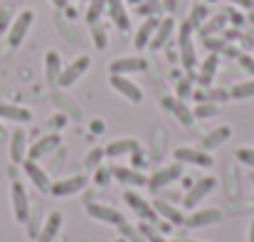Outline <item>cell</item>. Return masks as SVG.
<instances>
[{
	"instance_id": "cell-25",
	"label": "cell",
	"mask_w": 254,
	"mask_h": 242,
	"mask_svg": "<svg viewBox=\"0 0 254 242\" xmlns=\"http://www.w3.org/2000/svg\"><path fill=\"white\" fill-rule=\"evenodd\" d=\"M114 173V178L121 183V185H133V188H143L146 183H148V175L146 173H141V170H136V168H126V165H119V168H114L111 170Z\"/></svg>"
},
{
	"instance_id": "cell-1",
	"label": "cell",
	"mask_w": 254,
	"mask_h": 242,
	"mask_svg": "<svg viewBox=\"0 0 254 242\" xmlns=\"http://www.w3.org/2000/svg\"><path fill=\"white\" fill-rule=\"evenodd\" d=\"M178 47H180V65L188 75H192V70L197 67V50L192 42V27L188 22L178 25Z\"/></svg>"
},
{
	"instance_id": "cell-31",
	"label": "cell",
	"mask_w": 254,
	"mask_h": 242,
	"mask_svg": "<svg viewBox=\"0 0 254 242\" xmlns=\"http://www.w3.org/2000/svg\"><path fill=\"white\" fill-rule=\"evenodd\" d=\"M106 12V0H89L86 7V25H96L101 20V15Z\"/></svg>"
},
{
	"instance_id": "cell-54",
	"label": "cell",
	"mask_w": 254,
	"mask_h": 242,
	"mask_svg": "<svg viewBox=\"0 0 254 242\" xmlns=\"http://www.w3.org/2000/svg\"><path fill=\"white\" fill-rule=\"evenodd\" d=\"M252 200H254V195H252Z\"/></svg>"
},
{
	"instance_id": "cell-47",
	"label": "cell",
	"mask_w": 254,
	"mask_h": 242,
	"mask_svg": "<svg viewBox=\"0 0 254 242\" xmlns=\"http://www.w3.org/2000/svg\"><path fill=\"white\" fill-rule=\"evenodd\" d=\"M50 2H52V5L57 7V10H64V7L69 5V0H50Z\"/></svg>"
},
{
	"instance_id": "cell-19",
	"label": "cell",
	"mask_w": 254,
	"mask_h": 242,
	"mask_svg": "<svg viewBox=\"0 0 254 242\" xmlns=\"http://www.w3.org/2000/svg\"><path fill=\"white\" fill-rule=\"evenodd\" d=\"M84 210L89 218H94V220H99V223H104V225H119V223H124V215H121L116 208L104 205V203H86Z\"/></svg>"
},
{
	"instance_id": "cell-23",
	"label": "cell",
	"mask_w": 254,
	"mask_h": 242,
	"mask_svg": "<svg viewBox=\"0 0 254 242\" xmlns=\"http://www.w3.org/2000/svg\"><path fill=\"white\" fill-rule=\"evenodd\" d=\"M62 70H64L62 55H60L57 50H47V55H45V81H47L50 86H57Z\"/></svg>"
},
{
	"instance_id": "cell-37",
	"label": "cell",
	"mask_w": 254,
	"mask_h": 242,
	"mask_svg": "<svg viewBox=\"0 0 254 242\" xmlns=\"http://www.w3.org/2000/svg\"><path fill=\"white\" fill-rule=\"evenodd\" d=\"M235 156H237V161H242L245 165H252L254 168V149L252 146H240Z\"/></svg>"
},
{
	"instance_id": "cell-40",
	"label": "cell",
	"mask_w": 254,
	"mask_h": 242,
	"mask_svg": "<svg viewBox=\"0 0 254 242\" xmlns=\"http://www.w3.org/2000/svg\"><path fill=\"white\" fill-rule=\"evenodd\" d=\"M240 65L245 72H250L254 77V55H240Z\"/></svg>"
},
{
	"instance_id": "cell-10",
	"label": "cell",
	"mask_w": 254,
	"mask_h": 242,
	"mask_svg": "<svg viewBox=\"0 0 254 242\" xmlns=\"http://www.w3.org/2000/svg\"><path fill=\"white\" fill-rule=\"evenodd\" d=\"M163 109L173 114V119L183 126V129H190L195 124V114H192V106H188V101L178 99V96H163Z\"/></svg>"
},
{
	"instance_id": "cell-8",
	"label": "cell",
	"mask_w": 254,
	"mask_h": 242,
	"mask_svg": "<svg viewBox=\"0 0 254 242\" xmlns=\"http://www.w3.org/2000/svg\"><path fill=\"white\" fill-rule=\"evenodd\" d=\"M173 159L178 163H183V165H197V168H212V154H207V151H202L200 146L195 149V146H178L175 151H173Z\"/></svg>"
},
{
	"instance_id": "cell-36",
	"label": "cell",
	"mask_w": 254,
	"mask_h": 242,
	"mask_svg": "<svg viewBox=\"0 0 254 242\" xmlns=\"http://www.w3.org/2000/svg\"><path fill=\"white\" fill-rule=\"evenodd\" d=\"M104 159H106V154H104V149H91V151L86 154L84 165H86V168H89V170H91V168H99Z\"/></svg>"
},
{
	"instance_id": "cell-38",
	"label": "cell",
	"mask_w": 254,
	"mask_h": 242,
	"mask_svg": "<svg viewBox=\"0 0 254 242\" xmlns=\"http://www.w3.org/2000/svg\"><path fill=\"white\" fill-rule=\"evenodd\" d=\"M205 94H207V99H205V101H215L217 106H220L222 101H227V99H230V94H227L225 89H210V91H205Z\"/></svg>"
},
{
	"instance_id": "cell-51",
	"label": "cell",
	"mask_w": 254,
	"mask_h": 242,
	"mask_svg": "<svg viewBox=\"0 0 254 242\" xmlns=\"http://www.w3.org/2000/svg\"><path fill=\"white\" fill-rule=\"evenodd\" d=\"M247 22H252V25H254V7L250 10V15H247Z\"/></svg>"
},
{
	"instance_id": "cell-13",
	"label": "cell",
	"mask_w": 254,
	"mask_h": 242,
	"mask_svg": "<svg viewBox=\"0 0 254 242\" xmlns=\"http://www.w3.org/2000/svg\"><path fill=\"white\" fill-rule=\"evenodd\" d=\"M178 35V20L173 17V15H166V17H161L158 20V27H156V32H153V40H151V50H163V47H168L170 40Z\"/></svg>"
},
{
	"instance_id": "cell-53",
	"label": "cell",
	"mask_w": 254,
	"mask_h": 242,
	"mask_svg": "<svg viewBox=\"0 0 254 242\" xmlns=\"http://www.w3.org/2000/svg\"><path fill=\"white\" fill-rule=\"evenodd\" d=\"M190 242H200V240H190Z\"/></svg>"
},
{
	"instance_id": "cell-52",
	"label": "cell",
	"mask_w": 254,
	"mask_h": 242,
	"mask_svg": "<svg viewBox=\"0 0 254 242\" xmlns=\"http://www.w3.org/2000/svg\"><path fill=\"white\" fill-rule=\"evenodd\" d=\"M116 242H128V240H124V238H119V240H116Z\"/></svg>"
},
{
	"instance_id": "cell-29",
	"label": "cell",
	"mask_w": 254,
	"mask_h": 242,
	"mask_svg": "<svg viewBox=\"0 0 254 242\" xmlns=\"http://www.w3.org/2000/svg\"><path fill=\"white\" fill-rule=\"evenodd\" d=\"M207 20H210V5H207V2H197V5H192L190 17H188L185 22H188L192 30H200Z\"/></svg>"
},
{
	"instance_id": "cell-5",
	"label": "cell",
	"mask_w": 254,
	"mask_h": 242,
	"mask_svg": "<svg viewBox=\"0 0 254 242\" xmlns=\"http://www.w3.org/2000/svg\"><path fill=\"white\" fill-rule=\"evenodd\" d=\"M10 203H12V215L17 223H27L30 213H32V205H30V195L25 190V185L20 180H12L10 183Z\"/></svg>"
},
{
	"instance_id": "cell-27",
	"label": "cell",
	"mask_w": 254,
	"mask_h": 242,
	"mask_svg": "<svg viewBox=\"0 0 254 242\" xmlns=\"http://www.w3.org/2000/svg\"><path fill=\"white\" fill-rule=\"evenodd\" d=\"M153 210L158 213V218H163L170 225H183L185 223V213L175 205H170L166 200H153Z\"/></svg>"
},
{
	"instance_id": "cell-26",
	"label": "cell",
	"mask_w": 254,
	"mask_h": 242,
	"mask_svg": "<svg viewBox=\"0 0 254 242\" xmlns=\"http://www.w3.org/2000/svg\"><path fill=\"white\" fill-rule=\"evenodd\" d=\"M0 121H15V124H30L32 121V111L17 104H7L0 101Z\"/></svg>"
},
{
	"instance_id": "cell-4",
	"label": "cell",
	"mask_w": 254,
	"mask_h": 242,
	"mask_svg": "<svg viewBox=\"0 0 254 242\" xmlns=\"http://www.w3.org/2000/svg\"><path fill=\"white\" fill-rule=\"evenodd\" d=\"M86 185H89V175H86V173H74V175H67V178L52 180L50 195H55V198H69V195L82 193Z\"/></svg>"
},
{
	"instance_id": "cell-21",
	"label": "cell",
	"mask_w": 254,
	"mask_h": 242,
	"mask_svg": "<svg viewBox=\"0 0 254 242\" xmlns=\"http://www.w3.org/2000/svg\"><path fill=\"white\" fill-rule=\"evenodd\" d=\"M230 139H232V126L222 124V126H215L212 131H207V134L200 139V149L210 154V151H215V149L225 146Z\"/></svg>"
},
{
	"instance_id": "cell-28",
	"label": "cell",
	"mask_w": 254,
	"mask_h": 242,
	"mask_svg": "<svg viewBox=\"0 0 254 242\" xmlns=\"http://www.w3.org/2000/svg\"><path fill=\"white\" fill-rule=\"evenodd\" d=\"M217 67H220V57H217V52L207 55V57H205V62H202V67H200L197 81H200L202 86H207L210 81L215 80V75H217Z\"/></svg>"
},
{
	"instance_id": "cell-41",
	"label": "cell",
	"mask_w": 254,
	"mask_h": 242,
	"mask_svg": "<svg viewBox=\"0 0 254 242\" xmlns=\"http://www.w3.org/2000/svg\"><path fill=\"white\" fill-rule=\"evenodd\" d=\"M94 170H96V183H99V185H106V183H109V178H114V173H111V170H106V168H101V165H99V168H94Z\"/></svg>"
},
{
	"instance_id": "cell-48",
	"label": "cell",
	"mask_w": 254,
	"mask_h": 242,
	"mask_svg": "<svg viewBox=\"0 0 254 242\" xmlns=\"http://www.w3.org/2000/svg\"><path fill=\"white\" fill-rule=\"evenodd\" d=\"M7 136H10V134H7V129L2 126V121H0V144H5V141H7Z\"/></svg>"
},
{
	"instance_id": "cell-12",
	"label": "cell",
	"mask_w": 254,
	"mask_h": 242,
	"mask_svg": "<svg viewBox=\"0 0 254 242\" xmlns=\"http://www.w3.org/2000/svg\"><path fill=\"white\" fill-rule=\"evenodd\" d=\"M60 144H62V136L57 134V131H52V134H45V136H40L30 149H27V159L30 161H42L45 156H50V154H55L57 149H60Z\"/></svg>"
},
{
	"instance_id": "cell-18",
	"label": "cell",
	"mask_w": 254,
	"mask_h": 242,
	"mask_svg": "<svg viewBox=\"0 0 254 242\" xmlns=\"http://www.w3.org/2000/svg\"><path fill=\"white\" fill-rule=\"evenodd\" d=\"M141 151V141L138 139H131V136H124V139H114L104 146V154L106 159H121V156H133Z\"/></svg>"
},
{
	"instance_id": "cell-17",
	"label": "cell",
	"mask_w": 254,
	"mask_h": 242,
	"mask_svg": "<svg viewBox=\"0 0 254 242\" xmlns=\"http://www.w3.org/2000/svg\"><path fill=\"white\" fill-rule=\"evenodd\" d=\"M22 170H25L27 180H30L40 193H50V188H52V178H50V173H47L40 163L25 159V161H22Z\"/></svg>"
},
{
	"instance_id": "cell-32",
	"label": "cell",
	"mask_w": 254,
	"mask_h": 242,
	"mask_svg": "<svg viewBox=\"0 0 254 242\" xmlns=\"http://www.w3.org/2000/svg\"><path fill=\"white\" fill-rule=\"evenodd\" d=\"M89 30H91V40H94V47H96V50H106V45H109V35H106V27H104L101 22H96V25H89Z\"/></svg>"
},
{
	"instance_id": "cell-34",
	"label": "cell",
	"mask_w": 254,
	"mask_h": 242,
	"mask_svg": "<svg viewBox=\"0 0 254 242\" xmlns=\"http://www.w3.org/2000/svg\"><path fill=\"white\" fill-rule=\"evenodd\" d=\"M116 228L121 230L124 240H128V242H146V238H143V233H141V228H131V225H128L126 220H124V223H119Z\"/></svg>"
},
{
	"instance_id": "cell-3",
	"label": "cell",
	"mask_w": 254,
	"mask_h": 242,
	"mask_svg": "<svg viewBox=\"0 0 254 242\" xmlns=\"http://www.w3.org/2000/svg\"><path fill=\"white\" fill-rule=\"evenodd\" d=\"M180 178H183V163L173 161V163H168V165H161L158 170H153L151 178H148V183H146V188L153 190V193H158V190L173 185V183L180 180Z\"/></svg>"
},
{
	"instance_id": "cell-24",
	"label": "cell",
	"mask_w": 254,
	"mask_h": 242,
	"mask_svg": "<svg viewBox=\"0 0 254 242\" xmlns=\"http://www.w3.org/2000/svg\"><path fill=\"white\" fill-rule=\"evenodd\" d=\"M158 20H161V17L151 15V17H146V20L138 25V30H136V35H133V45H136V50H146V47L151 45L153 32H156V27H158Z\"/></svg>"
},
{
	"instance_id": "cell-7",
	"label": "cell",
	"mask_w": 254,
	"mask_h": 242,
	"mask_svg": "<svg viewBox=\"0 0 254 242\" xmlns=\"http://www.w3.org/2000/svg\"><path fill=\"white\" fill-rule=\"evenodd\" d=\"M217 188V178H212V175H205V178H200L195 185H190V190L185 193V198H183V208H188V210H195L212 190Z\"/></svg>"
},
{
	"instance_id": "cell-14",
	"label": "cell",
	"mask_w": 254,
	"mask_h": 242,
	"mask_svg": "<svg viewBox=\"0 0 254 242\" xmlns=\"http://www.w3.org/2000/svg\"><path fill=\"white\" fill-rule=\"evenodd\" d=\"M148 70V62L141 57V55H126V57H119L109 65V72L111 75H138V72H146Z\"/></svg>"
},
{
	"instance_id": "cell-42",
	"label": "cell",
	"mask_w": 254,
	"mask_h": 242,
	"mask_svg": "<svg viewBox=\"0 0 254 242\" xmlns=\"http://www.w3.org/2000/svg\"><path fill=\"white\" fill-rule=\"evenodd\" d=\"M225 15H227V20H232V22H237V25H240V22H245L242 12H240V10H235V7H232V10H227Z\"/></svg>"
},
{
	"instance_id": "cell-43",
	"label": "cell",
	"mask_w": 254,
	"mask_h": 242,
	"mask_svg": "<svg viewBox=\"0 0 254 242\" xmlns=\"http://www.w3.org/2000/svg\"><path fill=\"white\" fill-rule=\"evenodd\" d=\"M225 2H232V5L245 7V10H252V7H254V0H225Z\"/></svg>"
},
{
	"instance_id": "cell-6",
	"label": "cell",
	"mask_w": 254,
	"mask_h": 242,
	"mask_svg": "<svg viewBox=\"0 0 254 242\" xmlns=\"http://www.w3.org/2000/svg\"><path fill=\"white\" fill-rule=\"evenodd\" d=\"M89 67H91V57H89V55H79V57H74V60H72V62H69V65L62 70L57 86H62V89L74 86V84H77V81H79L86 72H89Z\"/></svg>"
},
{
	"instance_id": "cell-9",
	"label": "cell",
	"mask_w": 254,
	"mask_h": 242,
	"mask_svg": "<svg viewBox=\"0 0 254 242\" xmlns=\"http://www.w3.org/2000/svg\"><path fill=\"white\" fill-rule=\"evenodd\" d=\"M109 86H111L116 94H121L126 101H131V104H141V101H143V89L131 80V77L111 75V77H109Z\"/></svg>"
},
{
	"instance_id": "cell-49",
	"label": "cell",
	"mask_w": 254,
	"mask_h": 242,
	"mask_svg": "<svg viewBox=\"0 0 254 242\" xmlns=\"http://www.w3.org/2000/svg\"><path fill=\"white\" fill-rule=\"evenodd\" d=\"M247 242H254V218L250 223V233H247Z\"/></svg>"
},
{
	"instance_id": "cell-44",
	"label": "cell",
	"mask_w": 254,
	"mask_h": 242,
	"mask_svg": "<svg viewBox=\"0 0 254 242\" xmlns=\"http://www.w3.org/2000/svg\"><path fill=\"white\" fill-rule=\"evenodd\" d=\"M64 121H67V119H64L62 114H57V116H52V119H50L47 124H50L52 129H62V124H64Z\"/></svg>"
},
{
	"instance_id": "cell-20",
	"label": "cell",
	"mask_w": 254,
	"mask_h": 242,
	"mask_svg": "<svg viewBox=\"0 0 254 242\" xmlns=\"http://www.w3.org/2000/svg\"><path fill=\"white\" fill-rule=\"evenodd\" d=\"M62 225H64V215L60 210H52L45 218V223L40 225V233H37V240L35 242H55L57 235L62 233Z\"/></svg>"
},
{
	"instance_id": "cell-35",
	"label": "cell",
	"mask_w": 254,
	"mask_h": 242,
	"mask_svg": "<svg viewBox=\"0 0 254 242\" xmlns=\"http://www.w3.org/2000/svg\"><path fill=\"white\" fill-rule=\"evenodd\" d=\"M175 96L183 99V101H188V99L192 96V75H190L188 80H180L175 84Z\"/></svg>"
},
{
	"instance_id": "cell-45",
	"label": "cell",
	"mask_w": 254,
	"mask_h": 242,
	"mask_svg": "<svg viewBox=\"0 0 254 242\" xmlns=\"http://www.w3.org/2000/svg\"><path fill=\"white\" fill-rule=\"evenodd\" d=\"M161 5H163L168 12H173V10L178 7V0H161Z\"/></svg>"
},
{
	"instance_id": "cell-30",
	"label": "cell",
	"mask_w": 254,
	"mask_h": 242,
	"mask_svg": "<svg viewBox=\"0 0 254 242\" xmlns=\"http://www.w3.org/2000/svg\"><path fill=\"white\" fill-rule=\"evenodd\" d=\"M227 94H230V99H235V101H245V99H252L254 96V77L245 81H237V84H232L230 89H227Z\"/></svg>"
},
{
	"instance_id": "cell-46",
	"label": "cell",
	"mask_w": 254,
	"mask_h": 242,
	"mask_svg": "<svg viewBox=\"0 0 254 242\" xmlns=\"http://www.w3.org/2000/svg\"><path fill=\"white\" fill-rule=\"evenodd\" d=\"M91 131H96V134H101V131H104V121H101V119H96V121H91Z\"/></svg>"
},
{
	"instance_id": "cell-50",
	"label": "cell",
	"mask_w": 254,
	"mask_h": 242,
	"mask_svg": "<svg viewBox=\"0 0 254 242\" xmlns=\"http://www.w3.org/2000/svg\"><path fill=\"white\" fill-rule=\"evenodd\" d=\"M124 2H128V5H136V7H138V5H141L143 0H124Z\"/></svg>"
},
{
	"instance_id": "cell-2",
	"label": "cell",
	"mask_w": 254,
	"mask_h": 242,
	"mask_svg": "<svg viewBox=\"0 0 254 242\" xmlns=\"http://www.w3.org/2000/svg\"><path fill=\"white\" fill-rule=\"evenodd\" d=\"M32 25H35V10H30V7H25V10H20L15 17H12V22H10V27H7V45L15 50V47H20L22 42H25V37H27V32L32 30Z\"/></svg>"
},
{
	"instance_id": "cell-33",
	"label": "cell",
	"mask_w": 254,
	"mask_h": 242,
	"mask_svg": "<svg viewBox=\"0 0 254 242\" xmlns=\"http://www.w3.org/2000/svg\"><path fill=\"white\" fill-rule=\"evenodd\" d=\"M192 114H195V119H210L217 114V104L215 101H197L192 106Z\"/></svg>"
},
{
	"instance_id": "cell-15",
	"label": "cell",
	"mask_w": 254,
	"mask_h": 242,
	"mask_svg": "<svg viewBox=\"0 0 254 242\" xmlns=\"http://www.w3.org/2000/svg\"><path fill=\"white\" fill-rule=\"evenodd\" d=\"M124 200H126V205H128L143 223H158V213L153 210V205H151L143 195H138L136 190H126V193H124Z\"/></svg>"
},
{
	"instance_id": "cell-16",
	"label": "cell",
	"mask_w": 254,
	"mask_h": 242,
	"mask_svg": "<svg viewBox=\"0 0 254 242\" xmlns=\"http://www.w3.org/2000/svg\"><path fill=\"white\" fill-rule=\"evenodd\" d=\"M27 149H30V144H27V131H25L22 126H17V129L7 136V154H10V161L15 163V165H22V161L27 159Z\"/></svg>"
},
{
	"instance_id": "cell-39",
	"label": "cell",
	"mask_w": 254,
	"mask_h": 242,
	"mask_svg": "<svg viewBox=\"0 0 254 242\" xmlns=\"http://www.w3.org/2000/svg\"><path fill=\"white\" fill-rule=\"evenodd\" d=\"M12 12H10V7L7 5H2L0 7V32H7V27H10V22H12Z\"/></svg>"
},
{
	"instance_id": "cell-11",
	"label": "cell",
	"mask_w": 254,
	"mask_h": 242,
	"mask_svg": "<svg viewBox=\"0 0 254 242\" xmlns=\"http://www.w3.org/2000/svg\"><path fill=\"white\" fill-rule=\"evenodd\" d=\"M222 220V210L220 208H195L190 215H185V228L190 230H200V228H210L217 225Z\"/></svg>"
},
{
	"instance_id": "cell-22",
	"label": "cell",
	"mask_w": 254,
	"mask_h": 242,
	"mask_svg": "<svg viewBox=\"0 0 254 242\" xmlns=\"http://www.w3.org/2000/svg\"><path fill=\"white\" fill-rule=\"evenodd\" d=\"M106 15L111 17L116 30H121V32L131 30V15H128L124 0H106Z\"/></svg>"
}]
</instances>
